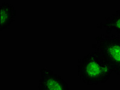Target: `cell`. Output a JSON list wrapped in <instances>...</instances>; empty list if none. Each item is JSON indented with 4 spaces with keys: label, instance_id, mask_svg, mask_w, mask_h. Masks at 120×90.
Segmentation results:
<instances>
[{
    "label": "cell",
    "instance_id": "3957f363",
    "mask_svg": "<svg viewBox=\"0 0 120 90\" xmlns=\"http://www.w3.org/2000/svg\"><path fill=\"white\" fill-rule=\"evenodd\" d=\"M39 85L45 90H71L67 82L62 76L48 68L41 70Z\"/></svg>",
    "mask_w": 120,
    "mask_h": 90
},
{
    "label": "cell",
    "instance_id": "6da1fadb",
    "mask_svg": "<svg viewBox=\"0 0 120 90\" xmlns=\"http://www.w3.org/2000/svg\"><path fill=\"white\" fill-rule=\"evenodd\" d=\"M77 69L80 80L88 86L106 83L113 73L103 55L95 51L79 60Z\"/></svg>",
    "mask_w": 120,
    "mask_h": 90
},
{
    "label": "cell",
    "instance_id": "5b68a950",
    "mask_svg": "<svg viewBox=\"0 0 120 90\" xmlns=\"http://www.w3.org/2000/svg\"><path fill=\"white\" fill-rule=\"evenodd\" d=\"M16 15V10L14 5L10 3L0 4V31L8 29L14 22Z\"/></svg>",
    "mask_w": 120,
    "mask_h": 90
},
{
    "label": "cell",
    "instance_id": "7a4b0ae2",
    "mask_svg": "<svg viewBox=\"0 0 120 90\" xmlns=\"http://www.w3.org/2000/svg\"><path fill=\"white\" fill-rule=\"evenodd\" d=\"M91 46L103 55L113 73L120 76V37L104 32L96 37Z\"/></svg>",
    "mask_w": 120,
    "mask_h": 90
},
{
    "label": "cell",
    "instance_id": "8992f818",
    "mask_svg": "<svg viewBox=\"0 0 120 90\" xmlns=\"http://www.w3.org/2000/svg\"><path fill=\"white\" fill-rule=\"evenodd\" d=\"M38 90H45V89L44 88L42 87V86H41L40 85H38Z\"/></svg>",
    "mask_w": 120,
    "mask_h": 90
},
{
    "label": "cell",
    "instance_id": "277c9868",
    "mask_svg": "<svg viewBox=\"0 0 120 90\" xmlns=\"http://www.w3.org/2000/svg\"><path fill=\"white\" fill-rule=\"evenodd\" d=\"M97 28L105 30V33L120 37V10H117L110 16L106 17L104 21L99 23Z\"/></svg>",
    "mask_w": 120,
    "mask_h": 90
}]
</instances>
